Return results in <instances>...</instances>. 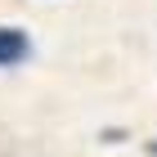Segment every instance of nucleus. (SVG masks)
<instances>
[{
    "instance_id": "nucleus-1",
    "label": "nucleus",
    "mask_w": 157,
    "mask_h": 157,
    "mask_svg": "<svg viewBox=\"0 0 157 157\" xmlns=\"http://www.w3.org/2000/svg\"><path fill=\"white\" fill-rule=\"evenodd\" d=\"M32 54V36L23 27H0V67H18Z\"/></svg>"
},
{
    "instance_id": "nucleus-2",
    "label": "nucleus",
    "mask_w": 157,
    "mask_h": 157,
    "mask_svg": "<svg viewBox=\"0 0 157 157\" xmlns=\"http://www.w3.org/2000/svg\"><path fill=\"white\" fill-rule=\"evenodd\" d=\"M148 153H153V157H157V139H148Z\"/></svg>"
}]
</instances>
